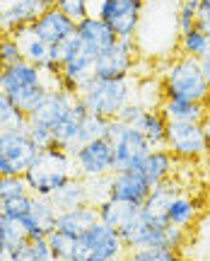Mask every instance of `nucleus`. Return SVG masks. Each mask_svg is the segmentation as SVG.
Wrapping results in <instances>:
<instances>
[{
    "mask_svg": "<svg viewBox=\"0 0 210 261\" xmlns=\"http://www.w3.org/2000/svg\"><path fill=\"white\" fill-rule=\"evenodd\" d=\"M10 37H15L22 44V56L24 61L32 65H37V68H44L46 61H48V44H44L39 37L32 34V27H19L17 32H12Z\"/></svg>",
    "mask_w": 210,
    "mask_h": 261,
    "instance_id": "a878e982",
    "label": "nucleus"
},
{
    "mask_svg": "<svg viewBox=\"0 0 210 261\" xmlns=\"http://www.w3.org/2000/svg\"><path fill=\"white\" fill-rule=\"evenodd\" d=\"M77 177L83 179H99L109 177L116 172V160H114V143L107 138L90 140L73 152Z\"/></svg>",
    "mask_w": 210,
    "mask_h": 261,
    "instance_id": "6e6552de",
    "label": "nucleus"
},
{
    "mask_svg": "<svg viewBox=\"0 0 210 261\" xmlns=\"http://www.w3.org/2000/svg\"><path fill=\"white\" fill-rule=\"evenodd\" d=\"M136 87L133 77H97L92 75L90 80L80 87L77 99L87 107V112L101 119H116V114L126 107L128 102H133L136 97Z\"/></svg>",
    "mask_w": 210,
    "mask_h": 261,
    "instance_id": "7ed1b4c3",
    "label": "nucleus"
},
{
    "mask_svg": "<svg viewBox=\"0 0 210 261\" xmlns=\"http://www.w3.org/2000/svg\"><path fill=\"white\" fill-rule=\"evenodd\" d=\"M46 240H48L54 261H77V237H70V234L61 232V230H54Z\"/></svg>",
    "mask_w": 210,
    "mask_h": 261,
    "instance_id": "7c9ffc66",
    "label": "nucleus"
},
{
    "mask_svg": "<svg viewBox=\"0 0 210 261\" xmlns=\"http://www.w3.org/2000/svg\"><path fill=\"white\" fill-rule=\"evenodd\" d=\"M27 194H29V187L24 181V177H19V174H0V201L3 203L22 198Z\"/></svg>",
    "mask_w": 210,
    "mask_h": 261,
    "instance_id": "f704fd0d",
    "label": "nucleus"
},
{
    "mask_svg": "<svg viewBox=\"0 0 210 261\" xmlns=\"http://www.w3.org/2000/svg\"><path fill=\"white\" fill-rule=\"evenodd\" d=\"M85 261H104V259H85Z\"/></svg>",
    "mask_w": 210,
    "mask_h": 261,
    "instance_id": "864d4df0",
    "label": "nucleus"
},
{
    "mask_svg": "<svg viewBox=\"0 0 210 261\" xmlns=\"http://www.w3.org/2000/svg\"><path fill=\"white\" fill-rule=\"evenodd\" d=\"M39 148L24 126L0 130V174H19L24 177L29 165L37 160Z\"/></svg>",
    "mask_w": 210,
    "mask_h": 261,
    "instance_id": "20e7f679",
    "label": "nucleus"
},
{
    "mask_svg": "<svg viewBox=\"0 0 210 261\" xmlns=\"http://www.w3.org/2000/svg\"><path fill=\"white\" fill-rule=\"evenodd\" d=\"M75 177H77V169H75L73 155L61 150L58 145L39 150L37 160L24 172V181L32 196H54Z\"/></svg>",
    "mask_w": 210,
    "mask_h": 261,
    "instance_id": "f257e3e1",
    "label": "nucleus"
},
{
    "mask_svg": "<svg viewBox=\"0 0 210 261\" xmlns=\"http://www.w3.org/2000/svg\"><path fill=\"white\" fill-rule=\"evenodd\" d=\"M19 61H24L22 44L15 37H10V34H0V63L8 68V65H15Z\"/></svg>",
    "mask_w": 210,
    "mask_h": 261,
    "instance_id": "c9c22d12",
    "label": "nucleus"
},
{
    "mask_svg": "<svg viewBox=\"0 0 210 261\" xmlns=\"http://www.w3.org/2000/svg\"><path fill=\"white\" fill-rule=\"evenodd\" d=\"M150 191H152V187L147 184V179L138 169H123V172H114L111 174L109 198H114V201L143 205L145 198L150 196Z\"/></svg>",
    "mask_w": 210,
    "mask_h": 261,
    "instance_id": "ddd939ff",
    "label": "nucleus"
},
{
    "mask_svg": "<svg viewBox=\"0 0 210 261\" xmlns=\"http://www.w3.org/2000/svg\"><path fill=\"white\" fill-rule=\"evenodd\" d=\"M198 215H201V203H198L193 196L186 194V191H181V194L172 201V205H169L167 220H169L172 225H176V227L189 230V227L198 220Z\"/></svg>",
    "mask_w": 210,
    "mask_h": 261,
    "instance_id": "b1692460",
    "label": "nucleus"
},
{
    "mask_svg": "<svg viewBox=\"0 0 210 261\" xmlns=\"http://www.w3.org/2000/svg\"><path fill=\"white\" fill-rule=\"evenodd\" d=\"M44 10V0H8L0 10V34H12L19 27L32 24Z\"/></svg>",
    "mask_w": 210,
    "mask_h": 261,
    "instance_id": "dca6fc26",
    "label": "nucleus"
},
{
    "mask_svg": "<svg viewBox=\"0 0 210 261\" xmlns=\"http://www.w3.org/2000/svg\"><path fill=\"white\" fill-rule=\"evenodd\" d=\"M196 29H201L203 34L210 39V10H198L196 12V24H193Z\"/></svg>",
    "mask_w": 210,
    "mask_h": 261,
    "instance_id": "a18cd8bd",
    "label": "nucleus"
},
{
    "mask_svg": "<svg viewBox=\"0 0 210 261\" xmlns=\"http://www.w3.org/2000/svg\"><path fill=\"white\" fill-rule=\"evenodd\" d=\"M0 213H3V201H0Z\"/></svg>",
    "mask_w": 210,
    "mask_h": 261,
    "instance_id": "4d7b16f0",
    "label": "nucleus"
},
{
    "mask_svg": "<svg viewBox=\"0 0 210 261\" xmlns=\"http://www.w3.org/2000/svg\"><path fill=\"white\" fill-rule=\"evenodd\" d=\"M27 240V234L22 230V225L17 220H8V218H3V244H5V249H15L17 244H22Z\"/></svg>",
    "mask_w": 210,
    "mask_h": 261,
    "instance_id": "4c0bfd02",
    "label": "nucleus"
},
{
    "mask_svg": "<svg viewBox=\"0 0 210 261\" xmlns=\"http://www.w3.org/2000/svg\"><path fill=\"white\" fill-rule=\"evenodd\" d=\"M145 0H99L97 17L104 19L116 39H136Z\"/></svg>",
    "mask_w": 210,
    "mask_h": 261,
    "instance_id": "0eeeda50",
    "label": "nucleus"
},
{
    "mask_svg": "<svg viewBox=\"0 0 210 261\" xmlns=\"http://www.w3.org/2000/svg\"><path fill=\"white\" fill-rule=\"evenodd\" d=\"M27 116L17 109V104L10 99V94L5 90H0V130L15 128V126H24Z\"/></svg>",
    "mask_w": 210,
    "mask_h": 261,
    "instance_id": "473e14b6",
    "label": "nucleus"
},
{
    "mask_svg": "<svg viewBox=\"0 0 210 261\" xmlns=\"http://www.w3.org/2000/svg\"><path fill=\"white\" fill-rule=\"evenodd\" d=\"M56 8L63 10L75 24H77V22H83L85 17H90V0H61Z\"/></svg>",
    "mask_w": 210,
    "mask_h": 261,
    "instance_id": "58836bf2",
    "label": "nucleus"
},
{
    "mask_svg": "<svg viewBox=\"0 0 210 261\" xmlns=\"http://www.w3.org/2000/svg\"><path fill=\"white\" fill-rule=\"evenodd\" d=\"M121 261H183V259H181V252L165 249V247H150V249L126 252V256Z\"/></svg>",
    "mask_w": 210,
    "mask_h": 261,
    "instance_id": "72a5a7b5",
    "label": "nucleus"
},
{
    "mask_svg": "<svg viewBox=\"0 0 210 261\" xmlns=\"http://www.w3.org/2000/svg\"><path fill=\"white\" fill-rule=\"evenodd\" d=\"M107 126H109V119H101V116H94V114H87L85 121H83V128H80L83 145L90 143V140L104 138V136H107Z\"/></svg>",
    "mask_w": 210,
    "mask_h": 261,
    "instance_id": "e433bc0d",
    "label": "nucleus"
},
{
    "mask_svg": "<svg viewBox=\"0 0 210 261\" xmlns=\"http://www.w3.org/2000/svg\"><path fill=\"white\" fill-rule=\"evenodd\" d=\"M3 77H5V65L0 63V90H3Z\"/></svg>",
    "mask_w": 210,
    "mask_h": 261,
    "instance_id": "603ef678",
    "label": "nucleus"
},
{
    "mask_svg": "<svg viewBox=\"0 0 210 261\" xmlns=\"http://www.w3.org/2000/svg\"><path fill=\"white\" fill-rule=\"evenodd\" d=\"M29 27H32L34 37H39L48 46H54V44H63L65 39L73 37L77 24L61 8H46Z\"/></svg>",
    "mask_w": 210,
    "mask_h": 261,
    "instance_id": "9b49d317",
    "label": "nucleus"
},
{
    "mask_svg": "<svg viewBox=\"0 0 210 261\" xmlns=\"http://www.w3.org/2000/svg\"><path fill=\"white\" fill-rule=\"evenodd\" d=\"M37 85H48V87H51V83L46 80L44 70L37 68V65L27 63V61H19V63L5 68L3 90L8 94H17V92H22V90H27V87H37ZM51 90H56V87H51Z\"/></svg>",
    "mask_w": 210,
    "mask_h": 261,
    "instance_id": "412c9836",
    "label": "nucleus"
},
{
    "mask_svg": "<svg viewBox=\"0 0 210 261\" xmlns=\"http://www.w3.org/2000/svg\"><path fill=\"white\" fill-rule=\"evenodd\" d=\"M12 259L15 261H54L51 247L46 237H34V240H24L12 249Z\"/></svg>",
    "mask_w": 210,
    "mask_h": 261,
    "instance_id": "c85d7f7f",
    "label": "nucleus"
},
{
    "mask_svg": "<svg viewBox=\"0 0 210 261\" xmlns=\"http://www.w3.org/2000/svg\"><path fill=\"white\" fill-rule=\"evenodd\" d=\"M179 51H181V56H191L201 61V58L208 56V37L196 27H191L189 32H181V37H179Z\"/></svg>",
    "mask_w": 210,
    "mask_h": 261,
    "instance_id": "2f4dec72",
    "label": "nucleus"
},
{
    "mask_svg": "<svg viewBox=\"0 0 210 261\" xmlns=\"http://www.w3.org/2000/svg\"><path fill=\"white\" fill-rule=\"evenodd\" d=\"M208 196H210V177H208Z\"/></svg>",
    "mask_w": 210,
    "mask_h": 261,
    "instance_id": "5fc2aeb1",
    "label": "nucleus"
},
{
    "mask_svg": "<svg viewBox=\"0 0 210 261\" xmlns=\"http://www.w3.org/2000/svg\"><path fill=\"white\" fill-rule=\"evenodd\" d=\"M99 223V211L94 203H85L77 208H68V211H58L56 218V230L70 234V237H80L90 227Z\"/></svg>",
    "mask_w": 210,
    "mask_h": 261,
    "instance_id": "aec40b11",
    "label": "nucleus"
},
{
    "mask_svg": "<svg viewBox=\"0 0 210 261\" xmlns=\"http://www.w3.org/2000/svg\"><path fill=\"white\" fill-rule=\"evenodd\" d=\"M143 114H145V107L133 99V102H128L119 114H116V121H121L123 126H130V128H138V123L143 119Z\"/></svg>",
    "mask_w": 210,
    "mask_h": 261,
    "instance_id": "ea45409f",
    "label": "nucleus"
},
{
    "mask_svg": "<svg viewBox=\"0 0 210 261\" xmlns=\"http://www.w3.org/2000/svg\"><path fill=\"white\" fill-rule=\"evenodd\" d=\"M138 130L145 136V140L150 143V148H165L167 119L162 116L160 109H145L143 119L138 123Z\"/></svg>",
    "mask_w": 210,
    "mask_h": 261,
    "instance_id": "cd10ccee",
    "label": "nucleus"
},
{
    "mask_svg": "<svg viewBox=\"0 0 210 261\" xmlns=\"http://www.w3.org/2000/svg\"><path fill=\"white\" fill-rule=\"evenodd\" d=\"M160 112L167 123H203L210 107L201 102H186V99H165L160 104Z\"/></svg>",
    "mask_w": 210,
    "mask_h": 261,
    "instance_id": "5701e85b",
    "label": "nucleus"
},
{
    "mask_svg": "<svg viewBox=\"0 0 210 261\" xmlns=\"http://www.w3.org/2000/svg\"><path fill=\"white\" fill-rule=\"evenodd\" d=\"M181 191H183V187L174 177L162 181V184H157V187H152L150 196L145 198V203L140 205V215L152 225H169L167 211H169L172 201L181 194Z\"/></svg>",
    "mask_w": 210,
    "mask_h": 261,
    "instance_id": "2eb2a0df",
    "label": "nucleus"
},
{
    "mask_svg": "<svg viewBox=\"0 0 210 261\" xmlns=\"http://www.w3.org/2000/svg\"><path fill=\"white\" fill-rule=\"evenodd\" d=\"M176 162H179V160L174 158L167 148H152L145 155V160L140 162L138 172L147 179L150 187H157V184H162V181H167V179L174 177Z\"/></svg>",
    "mask_w": 210,
    "mask_h": 261,
    "instance_id": "4be33fe9",
    "label": "nucleus"
},
{
    "mask_svg": "<svg viewBox=\"0 0 210 261\" xmlns=\"http://www.w3.org/2000/svg\"><path fill=\"white\" fill-rule=\"evenodd\" d=\"M203 261H210V256H205V259H203Z\"/></svg>",
    "mask_w": 210,
    "mask_h": 261,
    "instance_id": "13d9d810",
    "label": "nucleus"
},
{
    "mask_svg": "<svg viewBox=\"0 0 210 261\" xmlns=\"http://www.w3.org/2000/svg\"><path fill=\"white\" fill-rule=\"evenodd\" d=\"M32 198H34V196L27 194V196H22V198H15V201L3 203V218H8V220H19V218L32 208Z\"/></svg>",
    "mask_w": 210,
    "mask_h": 261,
    "instance_id": "79ce46f5",
    "label": "nucleus"
},
{
    "mask_svg": "<svg viewBox=\"0 0 210 261\" xmlns=\"http://www.w3.org/2000/svg\"><path fill=\"white\" fill-rule=\"evenodd\" d=\"M198 10H210V0H198Z\"/></svg>",
    "mask_w": 210,
    "mask_h": 261,
    "instance_id": "09e8293b",
    "label": "nucleus"
},
{
    "mask_svg": "<svg viewBox=\"0 0 210 261\" xmlns=\"http://www.w3.org/2000/svg\"><path fill=\"white\" fill-rule=\"evenodd\" d=\"M27 130H29V136H32V140L37 143V148H39V150H44V148H51V145H56V143H54V130L46 128V126H41V123L27 121Z\"/></svg>",
    "mask_w": 210,
    "mask_h": 261,
    "instance_id": "c03bdc74",
    "label": "nucleus"
},
{
    "mask_svg": "<svg viewBox=\"0 0 210 261\" xmlns=\"http://www.w3.org/2000/svg\"><path fill=\"white\" fill-rule=\"evenodd\" d=\"M126 256V247L121 240L119 230L109 225L97 223L85 234L77 237V261L85 259H104V261H121Z\"/></svg>",
    "mask_w": 210,
    "mask_h": 261,
    "instance_id": "423d86ee",
    "label": "nucleus"
},
{
    "mask_svg": "<svg viewBox=\"0 0 210 261\" xmlns=\"http://www.w3.org/2000/svg\"><path fill=\"white\" fill-rule=\"evenodd\" d=\"M75 34H77V37H80V41H83L90 51H94L97 56H99L101 51L111 48L116 41H119V39H116V34L111 32L109 24H107L104 19H99L97 15H90V17H85L83 22H77Z\"/></svg>",
    "mask_w": 210,
    "mask_h": 261,
    "instance_id": "6ab92c4d",
    "label": "nucleus"
},
{
    "mask_svg": "<svg viewBox=\"0 0 210 261\" xmlns=\"http://www.w3.org/2000/svg\"><path fill=\"white\" fill-rule=\"evenodd\" d=\"M150 150L152 148H150V143L145 140V136H143L138 128L126 126V128L121 130L119 138L114 140L116 172H123V169H138Z\"/></svg>",
    "mask_w": 210,
    "mask_h": 261,
    "instance_id": "f8f14e48",
    "label": "nucleus"
},
{
    "mask_svg": "<svg viewBox=\"0 0 210 261\" xmlns=\"http://www.w3.org/2000/svg\"><path fill=\"white\" fill-rule=\"evenodd\" d=\"M58 3H61V0H44V5H46V8H56Z\"/></svg>",
    "mask_w": 210,
    "mask_h": 261,
    "instance_id": "3c124183",
    "label": "nucleus"
},
{
    "mask_svg": "<svg viewBox=\"0 0 210 261\" xmlns=\"http://www.w3.org/2000/svg\"><path fill=\"white\" fill-rule=\"evenodd\" d=\"M203 130H205V136H208V140H210V112H208V116L203 119Z\"/></svg>",
    "mask_w": 210,
    "mask_h": 261,
    "instance_id": "de8ad7c7",
    "label": "nucleus"
},
{
    "mask_svg": "<svg viewBox=\"0 0 210 261\" xmlns=\"http://www.w3.org/2000/svg\"><path fill=\"white\" fill-rule=\"evenodd\" d=\"M75 99H77L75 94L65 92V90H61V87H56V90L48 92V97L41 102V107H39L37 112L32 114V116H27V121L41 123V126L54 130L56 126L68 116V112H70V107L75 104Z\"/></svg>",
    "mask_w": 210,
    "mask_h": 261,
    "instance_id": "f3484780",
    "label": "nucleus"
},
{
    "mask_svg": "<svg viewBox=\"0 0 210 261\" xmlns=\"http://www.w3.org/2000/svg\"><path fill=\"white\" fill-rule=\"evenodd\" d=\"M87 107H85L80 99H75V104L70 107V112L65 116L63 121L58 123L54 128V143L58 145L61 150L70 152L73 155L75 150L83 145V138H80V128H83V121L87 116Z\"/></svg>",
    "mask_w": 210,
    "mask_h": 261,
    "instance_id": "a211bd4d",
    "label": "nucleus"
},
{
    "mask_svg": "<svg viewBox=\"0 0 210 261\" xmlns=\"http://www.w3.org/2000/svg\"><path fill=\"white\" fill-rule=\"evenodd\" d=\"M48 92H51L48 85H37V87H27V90H22L17 94H10V99L17 104V109L24 116H32L41 107V102L48 97Z\"/></svg>",
    "mask_w": 210,
    "mask_h": 261,
    "instance_id": "c756f323",
    "label": "nucleus"
},
{
    "mask_svg": "<svg viewBox=\"0 0 210 261\" xmlns=\"http://www.w3.org/2000/svg\"><path fill=\"white\" fill-rule=\"evenodd\" d=\"M208 56H210V39H208Z\"/></svg>",
    "mask_w": 210,
    "mask_h": 261,
    "instance_id": "6e6d98bb",
    "label": "nucleus"
},
{
    "mask_svg": "<svg viewBox=\"0 0 210 261\" xmlns=\"http://www.w3.org/2000/svg\"><path fill=\"white\" fill-rule=\"evenodd\" d=\"M5 249V244H3V213H0V252Z\"/></svg>",
    "mask_w": 210,
    "mask_h": 261,
    "instance_id": "8fccbe9b",
    "label": "nucleus"
},
{
    "mask_svg": "<svg viewBox=\"0 0 210 261\" xmlns=\"http://www.w3.org/2000/svg\"><path fill=\"white\" fill-rule=\"evenodd\" d=\"M201 70H203V77H205V83L210 85V56L201 58Z\"/></svg>",
    "mask_w": 210,
    "mask_h": 261,
    "instance_id": "49530a36",
    "label": "nucleus"
},
{
    "mask_svg": "<svg viewBox=\"0 0 210 261\" xmlns=\"http://www.w3.org/2000/svg\"><path fill=\"white\" fill-rule=\"evenodd\" d=\"M97 211H99V223L119 230L130 218H136L138 211H140V205H130V203H123V201L107 198V201H101V203L97 205Z\"/></svg>",
    "mask_w": 210,
    "mask_h": 261,
    "instance_id": "bb28decb",
    "label": "nucleus"
},
{
    "mask_svg": "<svg viewBox=\"0 0 210 261\" xmlns=\"http://www.w3.org/2000/svg\"><path fill=\"white\" fill-rule=\"evenodd\" d=\"M196 12H198V0H186V3L179 5V12H176L179 32H189L196 24Z\"/></svg>",
    "mask_w": 210,
    "mask_h": 261,
    "instance_id": "a19ab883",
    "label": "nucleus"
},
{
    "mask_svg": "<svg viewBox=\"0 0 210 261\" xmlns=\"http://www.w3.org/2000/svg\"><path fill=\"white\" fill-rule=\"evenodd\" d=\"M165 230L167 225H152L138 211L136 218H130L123 227H119V234L123 240L126 252L133 249H150V247H165ZM167 249V247H165Z\"/></svg>",
    "mask_w": 210,
    "mask_h": 261,
    "instance_id": "9d476101",
    "label": "nucleus"
},
{
    "mask_svg": "<svg viewBox=\"0 0 210 261\" xmlns=\"http://www.w3.org/2000/svg\"><path fill=\"white\" fill-rule=\"evenodd\" d=\"M138 61V46L133 39H119L116 44L107 51H101L94 63V75L97 77H130Z\"/></svg>",
    "mask_w": 210,
    "mask_h": 261,
    "instance_id": "1a4fd4ad",
    "label": "nucleus"
},
{
    "mask_svg": "<svg viewBox=\"0 0 210 261\" xmlns=\"http://www.w3.org/2000/svg\"><path fill=\"white\" fill-rule=\"evenodd\" d=\"M165 148L179 162H201L210 155V140L203 123H167Z\"/></svg>",
    "mask_w": 210,
    "mask_h": 261,
    "instance_id": "39448f33",
    "label": "nucleus"
},
{
    "mask_svg": "<svg viewBox=\"0 0 210 261\" xmlns=\"http://www.w3.org/2000/svg\"><path fill=\"white\" fill-rule=\"evenodd\" d=\"M181 3H186V0H181Z\"/></svg>",
    "mask_w": 210,
    "mask_h": 261,
    "instance_id": "bf43d9fd",
    "label": "nucleus"
},
{
    "mask_svg": "<svg viewBox=\"0 0 210 261\" xmlns=\"http://www.w3.org/2000/svg\"><path fill=\"white\" fill-rule=\"evenodd\" d=\"M87 181V191H90V203L99 205L101 201L109 198V181H111V174L109 177H99V179H85Z\"/></svg>",
    "mask_w": 210,
    "mask_h": 261,
    "instance_id": "37998d69",
    "label": "nucleus"
},
{
    "mask_svg": "<svg viewBox=\"0 0 210 261\" xmlns=\"http://www.w3.org/2000/svg\"><path fill=\"white\" fill-rule=\"evenodd\" d=\"M58 211H68V208H77V205L90 203V191H87V181L83 177L70 179L65 187H61L54 196H48Z\"/></svg>",
    "mask_w": 210,
    "mask_h": 261,
    "instance_id": "393cba45",
    "label": "nucleus"
},
{
    "mask_svg": "<svg viewBox=\"0 0 210 261\" xmlns=\"http://www.w3.org/2000/svg\"><path fill=\"white\" fill-rule=\"evenodd\" d=\"M165 99H186L210 107V85L205 83L201 61L191 56H176L165 65L160 75Z\"/></svg>",
    "mask_w": 210,
    "mask_h": 261,
    "instance_id": "f03ea898",
    "label": "nucleus"
},
{
    "mask_svg": "<svg viewBox=\"0 0 210 261\" xmlns=\"http://www.w3.org/2000/svg\"><path fill=\"white\" fill-rule=\"evenodd\" d=\"M56 218H58V208L48 196H34L32 198V208L19 218L17 223L29 240L34 237H48L56 230Z\"/></svg>",
    "mask_w": 210,
    "mask_h": 261,
    "instance_id": "4468645a",
    "label": "nucleus"
}]
</instances>
